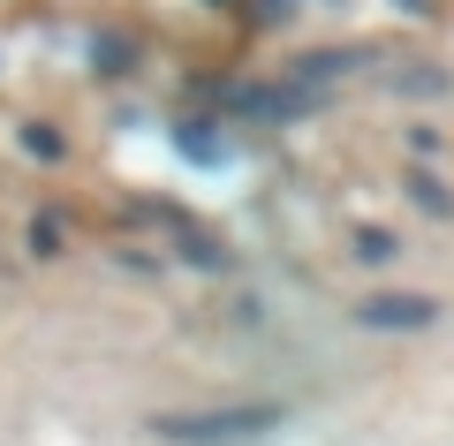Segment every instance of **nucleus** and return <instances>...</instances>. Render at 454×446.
Instances as JSON below:
<instances>
[{"mask_svg":"<svg viewBox=\"0 0 454 446\" xmlns=\"http://www.w3.org/2000/svg\"><path fill=\"white\" fill-rule=\"evenodd\" d=\"M288 401H227V409H182V416H152L167 446H250L265 431L288 424Z\"/></svg>","mask_w":454,"mask_h":446,"instance_id":"f257e3e1","label":"nucleus"},{"mask_svg":"<svg viewBox=\"0 0 454 446\" xmlns=\"http://www.w3.org/2000/svg\"><path fill=\"white\" fill-rule=\"evenodd\" d=\"M31 250L38 257H61V212H38V220H31Z\"/></svg>","mask_w":454,"mask_h":446,"instance_id":"6e6552de","label":"nucleus"},{"mask_svg":"<svg viewBox=\"0 0 454 446\" xmlns=\"http://www.w3.org/2000/svg\"><path fill=\"white\" fill-rule=\"evenodd\" d=\"M439 318H447L439 295H402V287L364 295V303H356V325H364V333H432Z\"/></svg>","mask_w":454,"mask_h":446,"instance_id":"7ed1b4c3","label":"nucleus"},{"mask_svg":"<svg viewBox=\"0 0 454 446\" xmlns=\"http://www.w3.org/2000/svg\"><path fill=\"white\" fill-rule=\"evenodd\" d=\"M402 190H409V205H417L424 220H454V190H447L439 175H424V167H417V175H409Z\"/></svg>","mask_w":454,"mask_h":446,"instance_id":"20e7f679","label":"nucleus"},{"mask_svg":"<svg viewBox=\"0 0 454 446\" xmlns=\"http://www.w3.org/2000/svg\"><path fill=\"white\" fill-rule=\"evenodd\" d=\"M409 152H417V160H439V152H447V137H439L432 121H417V129H409Z\"/></svg>","mask_w":454,"mask_h":446,"instance_id":"1a4fd4ad","label":"nucleus"},{"mask_svg":"<svg viewBox=\"0 0 454 446\" xmlns=\"http://www.w3.org/2000/svg\"><path fill=\"white\" fill-rule=\"evenodd\" d=\"M16 144L31 152L38 167H61V160H68V137H61L53 121H23V129H16Z\"/></svg>","mask_w":454,"mask_h":446,"instance_id":"39448f33","label":"nucleus"},{"mask_svg":"<svg viewBox=\"0 0 454 446\" xmlns=\"http://www.w3.org/2000/svg\"><path fill=\"white\" fill-rule=\"evenodd\" d=\"M394 250H402V242H394L387 227H356V257H364V265H387Z\"/></svg>","mask_w":454,"mask_h":446,"instance_id":"0eeeda50","label":"nucleus"},{"mask_svg":"<svg viewBox=\"0 0 454 446\" xmlns=\"http://www.w3.org/2000/svg\"><path fill=\"white\" fill-rule=\"evenodd\" d=\"M220 106L235 113V121H303V113L325 106L318 83H235V91H220Z\"/></svg>","mask_w":454,"mask_h":446,"instance_id":"f03ea898","label":"nucleus"},{"mask_svg":"<svg viewBox=\"0 0 454 446\" xmlns=\"http://www.w3.org/2000/svg\"><path fill=\"white\" fill-rule=\"evenodd\" d=\"M175 250L190 257V265H205V272H227V265H235V257H227V250H220V242H212V235H190V227H182V235H175Z\"/></svg>","mask_w":454,"mask_h":446,"instance_id":"423d86ee","label":"nucleus"}]
</instances>
